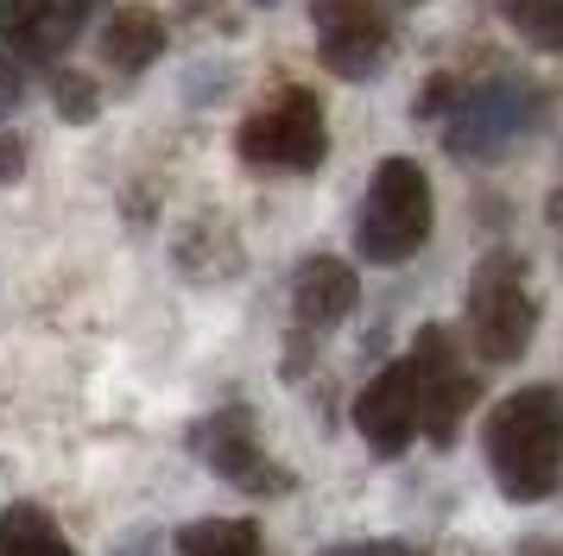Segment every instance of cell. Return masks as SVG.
I'll use <instances>...</instances> for the list:
<instances>
[{
    "mask_svg": "<svg viewBox=\"0 0 563 556\" xmlns=\"http://www.w3.org/2000/svg\"><path fill=\"white\" fill-rule=\"evenodd\" d=\"M178 556H266L254 519H197L178 531Z\"/></svg>",
    "mask_w": 563,
    "mask_h": 556,
    "instance_id": "cell-14",
    "label": "cell"
},
{
    "mask_svg": "<svg viewBox=\"0 0 563 556\" xmlns=\"http://www.w3.org/2000/svg\"><path fill=\"white\" fill-rule=\"evenodd\" d=\"M323 556H418V551L399 544V537H361V544H330Z\"/></svg>",
    "mask_w": 563,
    "mask_h": 556,
    "instance_id": "cell-18",
    "label": "cell"
},
{
    "mask_svg": "<svg viewBox=\"0 0 563 556\" xmlns=\"http://www.w3.org/2000/svg\"><path fill=\"white\" fill-rule=\"evenodd\" d=\"M519 556H563V537H519Z\"/></svg>",
    "mask_w": 563,
    "mask_h": 556,
    "instance_id": "cell-20",
    "label": "cell"
},
{
    "mask_svg": "<svg viewBox=\"0 0 563 556\" xmlns=\"http://www.w3.org/2000/svg\"><path fill=\"white\" fill-rule=\"evenodd\" d=\"M52 108L70 126H89L96 114H102V89H96L82 70H52Z\"/></svg>",
    "mask_w": 563,
    "mask_h": 556,
    "instance_id": "cell-16",
    "label": "cell"
},
{
    "mask_svg": "<svg viewBox=\"0 0 563 556\" xmlns=\"http://www.w3.org/2000/svg\"><path fill=\"white\" fill-rule=\"evenodd\" d=\"M241 165L254 171H317L330 158V121H323V101L305 82H285L279 96L254 108L241 133H234Z\"/></svg>",
    "mask_w": 563,
    "mask_h": 556,
    "instance_id": "cell-5",
    "label": "cell"
},
{
    "mask_svg": "<svg viewBox=\"0 0 563 556\" xmlns=\"http://www.w3.org/2000/svg\"><path fill=\"white\" fill-rule=\"evenodd\" d=\"M0 556H77L70 537L52 525V512L32 500H13L0 512Z\"/></svg>",
    "mask_w": 563,
    "mask_h": 556,
    "instance_id": "cell-13",
    "label": "cell"
},
{
    "mask_svg": "<svg viewBox=\"0 0 563 556\" xmlns=\"http://www.w3.org/2000/svg\"><path fill=\"white\" fill-rule=\"evenodd\" d=\"M411 121H443V152L456 165H494L519 140H532L551 121V89L532 76H431L411 101Z\"/></svg>",
    "mask_w": 563,
    "mask_h": 556,
    "instance_id": "cell-1",
    "label": "cell"
},
{
    "mask_svg": "<svg viewBox=\"0 0 563 556\" xmlns=\"http://www.w3.org/2000/svg\"><path fill=\"white\" fill-rule=\"evenodd\" d=\"M184 443H190V455L203 462L209 475L229 480L234 493H247V500H285V493L298 487L291 468L260 443L247 404H216V411H203L197 424L184 430Z\"/></svg>",
    "mask_w": 563,
    "mask_h": 556,
    "instance_id": "cell-6",
    "label": "cell"
},
{
    "mask_svg": "<svg viewBox=\"0 0 563 556\" xmlns=\"http://www.w3.org/2000/svg\"><path fill=\"white\" fill-rule=\"evenodd\" d=\"M165 57V20L153 7H114L102 20V64L114 76H140Z\"/></svg>",
    "mask_w": 563,
    "mask_h": 556,
    "instance_id": "cell-12",
    "label": "cell"
},
{
    "mask_svg": "<svg viewBox=\"0 0 563 556\" xmlns=\"http://www.w3.org/2000/svg\"><path fill=\"white\" fill-rule=\"evenodd\" d=\"M406 374H411V411H418V436H431L437 449L456 443L462 418L475 404V374L462 367V348L456 335L443 323H424L411 335V354H406Z\"/></svg>",
    "mask_w": 563,
    "mask_h": 556,
    "instance_id": "cell-7",
    "label": "cell"
},
{
    "mask_svg": "<svg viewBox=\"0 0 563 556\" xmlns=\"http://www.w3.org/2000/svg\"><path fill=\"white\" fill-rule=\"evenodd\" d=\"M355 303H361V278L349 259H335V253L298 259V273H291V360L310 335H330Z\"/></svg>",
    "mask_w": 563,
    "mask_h": 556,
    "instance_id": "cell-9",
    "label": "cell"
},
{
    "mask_svg": "<svg viewBox=\"0 0 563 556\" xmlns=\"http://www.w3.org/2000/svg\"><path fill=\"white\" fill-rule=\"evenodd\" d=\"M355 430L374 455H406L418 436V411H411V374L406 360H393L355 392Z\"/></svg>",
    "mask_w": 563,
    "mask_h": 556,
    "instance_id": "cell-11",
    "label": "cell"
},
{
    "mask_svg": "<svg viewBox=\"0 0 563 556\" xmlns=\"http://www.w3.org/2000/svg\"><path fill=\"white\" fill-rule=\"evenodd\" d=\"M487 475L500 500L538 505L563 487V392L558 386H519L487 411L482 424Z\"/></svg>",
    "mask_w": 563,
    "mask_h": 556,
    "instance_id": "cell-2",
    "label": "cell"
},
{
    "mask_svg": "<svg viewBox=\"0 0 563 556\" xmlns=\"http://www.w3.org/2000/svg\"><path fill=\"white\" fill-rule=\"evenodd\" d=\"M494 13H500L532 51L563 57V0H494Z\"/></svg>",
    "mask_w": 563,
    "mask_h": 556,
    "instance_id": "cell-15",
    "label": "cell"
},
{
    "mask_svg": "<svg viewBox=\"0 0 563 556\" xmlns=\"http://www.w3.org/2000/svg\"><path fill=\"white\" fill-rule=\"evenodd\" d=\"M462 329H468V348L487 367H512L519 354L532 348L538 335V291H532V266L512 247H494L468 273L462 291Z\"/></svg>",
    "mask_w": 563,
    "mask_h": 556,
    "instance_id": "cell-3",
    "label": "cell"
},
{
    "mask_svg": "<svg viewBox=\"0 0 563 556\" xmlns=\"http://www.w3.org/2000/svg\"><path fill=\"white\" fill-rule=\"evenodd\" d=\"M20 171H26V146L13 133H0V184H13Z\"/></svg>",
    "mask_w": 563,
    "mask_h": 556,
    "instance_id": "cell-19",
    "label": "cell"
},
{
    "mask_svg": "<svg viewBox=\"0 0 563 556\" xmlns=\"http://www.w3.org/2000/svg\"><path fill=\"white\" fill-rule=\"evenodd\" d=\"M317 64L342 82H367L393 57V13L386 0H310Z\"/></svg>",
    "mask_w": 563,
    "mask_h": 556,
    "instance_id": "cell-8",
    "label": "cell"
},
{
    "mask_svg": "<svg viewBox=\"0 0 563 556\" xmlns=\"http://www.w3.org/2000/svg\"><path fill=\"white\" fill-rule=\"evenodd\" d=\"M89 13H96V0H0V45L52 70L57 57L77 45Z\"/></svg>",
    "mask_w": 563,
    "mask_h": 556,
    "instance_id": "cell-10",
    "label": "cell"
},
{
    "mask_svg": "<svg viewBox=\"0 0 563 556\" xmlns=\"http://www.w3.org/2000/svg\"><path fill=\"white\" fill-rule=\"evenodd\" d=\"M20 101H26V70H20V57H13V51L0 45V121H7Z\"/></svg>",
    "mask_w": 563,
    "mask_h": 556,
    "instance_id": "cell-17",
    "label": "cell"
},
{
    "mask_svg": "<svg viewBox=\"0 0 563 556\" xmlns=\"http://www.w3.org/2000/svg\"><path fill=\"white\" fill-rule=\"evenodd\" d=\"M437 202L431 177L418 158H380V171L367 184V197L355 209V253L367 266H406L411 253L431 241Z\"/></svg>",
    "mask_w": 563,
    "mask_h": 556,
    "instance_id": "cell-4",
    "label": "cell"
}]
</instances>
